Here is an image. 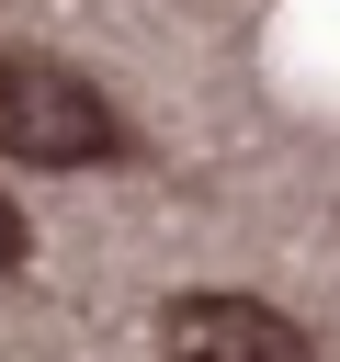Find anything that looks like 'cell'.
I'll return each mask as SVG.
<instances>
[{
  "instance_id": "cell-1",
  "label": "cell",
  "mask_w": 340,
  "mask_h": 362,
  "mask_svg": "<svg viewBox=\"0 0 340 362\" xmlns=\"http://www.w3.org/2000/svg\"><path fill=\"white\" fill-rule=\"evenodd\" d=\"M113 147H125V124H113V102L79 68L0 57V158H23V170H91Z\"/></svg>"
},
{
  "instance_id": "cell-2",
  "label": "cell",
  "mask_w": 340,
  "mask_h": 362,
  "mask_svg": "<svg viewBox=\"0 0 340 362\" xmlns=\"http://www.w3.org/2000/svg\"><path fill=\"white\" fill-rule=\"evenodd\" d=\"M159 351H238V362H295V351H306V328H295V317H272V305H249V294H181V305L159 317Z\"/></svg>"
},
{
  "instance_id": "cell-3",
  "label": "cell",
  "mask_w": 340,
  "mask_h": 362,
  "mask_svg": "<svg viewBox=\"0 0 340 362\" xmlns=\"http://www.w3.org/2000/svg\"><path fill=\"white\" fill-rule=\"evenodd\" d=\"M11 260H23V215L0 204V272H11Z\"/></svg>"
}]
</instances>
